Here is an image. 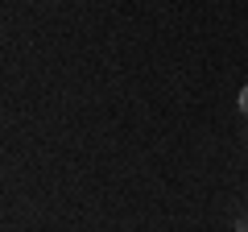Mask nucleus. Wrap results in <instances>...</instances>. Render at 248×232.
<instances>
[{
	"mask_svg": "<svg viewBox=\"0 0 248 232\" xmlns=\"http://www.w3.org/2000/svg\"><path fill=\"white\" fill-rule=\"evenodd\" d=\"M240 112L248 116V83H244V87H240Z\"/></svg>",
	"mask_w": 248,
	"mask_h": 232,
	"instance_id": "f257e3e1",
	"label": "nucleus"
}]
</instances>
